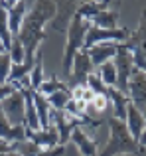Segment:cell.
Segmentation results:
<instances>
[{
    "label": "cell",
    "mask_w": 146,
    "mask_h": 156,
    "mask_svg": "<svg viewBox=\"0 0 146 156\" xmlns=\"http://www.w3.org/2000/svg\"><path fill=\"white\" fill-rule=\"evenodd\" d=\"M65 87H67L65 81H61L55 75H50V77H46V81H43L42 87L38 89V93H42L43 97H50V95H54V93L61 91V89H65Z\"/></svg>",
    "instance_id": "cell-27"
},
{
    "label": "cell",
    "mask_w": 146,
    "mask_h": 156,
    "mask_svg": "<svg viewBox=\"0 0 146 156\" xmlns=\"http://www.w3.org/2000/svg\"><path fill=\"white\" fill-rule=\"evenodd\" d=\"M119 22V14L113 10H103L91 20V26H97V28H107V30H113V28H119L116 26Z\"/></svg>",
    "instance_id": "cell-23"
},
{
    "label": "cell",
    "mask_w": 146,
    "mask_h": 156,
    "mask_svg": "<svg viewBox=\"0 0 146 156\" xmlns=\"http://www.w3.org/2000/svg\"><path fill=\"white\" fill-rule=\"evenodd\" d=\"M130 36V32L127 28H113V30H107V28H97V26H89L87 36H85V50L97 46V44L103 42H119L124 44Z\"/></svg>",
    "instance_id": "cell-6"
},
{
    "label": "cell",
    "mask_w": 146,
    "mask_h": 156,
    "mask_svg": "<svg viewBox=\"0 0 146 156\" xmlns=\"http://www.w3.org/2000/svg\"><path fill=\"white\" fill-rule=\"evenodd\" d=\"M91 26V22L83 20L81 16H73V20L69 22V28H67V44H65V53H63V73L69 79L71 73V65H73V57L77 55V51L83 50L85 46V36H87V30Z\"/></svg>",
    "instance_id": "cell-3"
},
{
    "label": "cell",
    "mask_w": 146,
    "mask_h": 156,
    "mask_svg": "<svg viewBox=\"0 0 146 156\" xmlns=\"http://www.w3.org/2000/svg\"><path fill=\"white\" fill-rule=\"evenodd\" d=\"M2 51H6V50H4V46H2V42H0V53H2Z\"/></svg>",
    "instance_id": "cell-40"
},
{
    "label": "cell",
    "mask_w": 146,
    "mask_h": 156,
    "mask_svg": "<svg viewBox=\"0 0 146 156\" xmlns=\"http://www.w3.org/2000/svg\"><path fill=\"white\" fill-rule=\"evenodd\" d=\"M46 99H47V103H50V107H51L54 111H63L73 97H71V89L65 87V89H61V91L54 93V95L46 97Z\"/></svg>",
    "instance_id": "cell-26"
},
{
    "label": "cell",
    "mask_w": 146,
    "mask_h": 156,
    "mask_svg": "<svg viewBox=\"0 0 146 156\" xmlns=\"http://www.w3.org/2000/svg\"><path fill=\"white\" fill-rule=\"evenodd\" d=\"M91 105H93V109H95L99 115H103L105 111L111 107V101H109L107 95H95V99L91 101Z\"/></svg>",
    "instance_id": "cell-31"
},
{
    "label": "cell",
    "mask_w": 146,
    "mask_h": 156,
    "mask_svg": "<svg viewBox=\"0 0 146 156\" xmlns=\"http://www.w3.org/2000/svg\"><path fill=\"white\" fill-rule=\"evenodd\" d=\"M18 2H20V0H0V4H2L6 10H8V8H12L14 4H18Z\"/></svg>",
    "instance_id": "cell-36"
},
{
    "label": "cell",
    "mask_w": 146,
    "mask_h": 156,
    "mask_svg": "<svg viewBox=\"0 0 146 156\" xmlns=\"http://www.w3.org/2000/svg\"><path fill=\"white\" fill-rule=\"evenodd\" d=\"M51 125L57 129L59 144L65 146L67 142L71 140V133L77 129V126H81L83 122H81L79 119L71 117V115L65 113V111H54V113H51Z\"/></svg>",
    "instance_id": "cell-8"
},
{
    "label": "cell",
    "mask_w": 146,
    "mask_h": 156,
    "mask_svg": "<svg viewBox=\"0 0 146 156\" xmlns=\"http://www.w3.org/2000/svg\"><path fill=\"white\" fill-rule=\"evenodd\" d=\"M0 140L8 142V144L26 140V126H22V125H10V121L6 119L2 107H0Z\"/></svg>",
    "instance_id": "cell-13"
},
{
    "label": "cell",
    "mask_w": 146,
    "mask_h": 156,
    "mask_svg": "<svg viewBox=\"0 0 146 156\" xmlns=\"http://www.w3.org/2000/svg\"><path fill=\"white\" fill-rule=\"evenodd\" d=\"M12 71V57L8 51L0 53V83H8Z\"/></svg>",
    "instance_id": "cell-29"
},
{
    "label": "cell",
    "mask_w": 146,
    "mask_h": 156,
    "mask_svg": "<svg viewBox=\"0 0 146 156\" xmlns=\"http://www.w3.org/2000/svg\"><path fill=\"white\" fill-rule=\"evenodd\" d=\"M6 152H12V144H8V142H0V154H6Z\"/></svg>",
    "instance_id": "cell-35"
},
{
    "label": "cell",
    "mask_w": 146,
    "mask_h": 156,
    "mask_svg": "<svg viewBox=\"0 0 146 156\" xmlns=\"http://www.w3.org/2000/svg\"><path fill=\"white\" fill-rule=\"evenodd\" d=\"M124 122H127V129H128V133L132 134V138L138 142L140 140V134H142V130H144V126H146L142 111L136 109L132 103H128L127 105V119H124Z\"/></svg>",
    "instance_id": "cell-14"
},
{
    "label": "cell",
    "mask_w": 146,
    "mask_h": 156,
    "mask_svg": "<svg viewBox=\"0 0 146 156\" xmlns=\"http://www.w3.org/2000/svg\"><path fill=\"white\" fill-rule=\"evenodd\" d=\"M6 154H8V152H6ZM6 154H0V156H6Z\"/></svg>",
    "instance_id": "cell-42"
},
{
    "label": "cell",
    "mask_w": 146,
    "mask_h": 156,
    "mask_svg": "<svg viewBox=\"0 0 146 156\" xmlns=\"http://www.w3.org/2000/svg\"><path fill=\"white\" fill-rule=\"evenodd\" d=\"M26 140L34 142L40 148H54V146L59 144V134L54 125H50L47 129H40V130L26 129Z\"/></svg>",
    "instance_id": "cell-11"
},
{
    "label": "cell",
    "mask_w": 146,
    "mask_h": 156,
    "mask_svg": "<svg viewBox=\"0 0 146 156\" xmlns=\"http://www.w3.org/2000/svg\"><path fill=\"white\" fill-rule=\"evenodd\" d=\"M93 99H95V93H93L91 89H89L87 85H85V89H83V97H81V101H83V103L87 105V103H91Z\"/></svg>",
    "instance_id": "cell-34"
},
{
    "label": "cell",
    "mask_w": 146,
    "mask_h": 156,
    "mask_svg": "<svg viewBox=\"0 0 146 156\" xmlns=\"http://www.w3.org/2000/svg\"><path fill=\"white\" fill-rule=\"evenodd\" d=\"M43 81H46V75H43V57H42V51L38 50L34 69H32V73H30V87L34 89V91H38Z\"/></svg>",
    "instance_id": "cell-22"
},
{
    "label": "cell",
    "mask_w": 146,
    "mask_h": 156,
    "mask_svg": "<svg viewBox=\"0 0 146 156\" xmlns=\"http://www.w3.org/2000/svg\"><path fill=\"white\" fill-rule=\"evenodd\" d=\"M24 20H26V0H20L18 4L8 8V26H10V32L14 38L20 34Z\"/></svg>",
    "instance_id": "cell-18"
},
{
    "label": "cell",
    "mask_w": 146,
    "mask_h": 156,
    "mask_svg": "<svg viewBox=\"0 0 146 156\" xmlns=\"http://www.w3.org/2000/svg\"><path fill=\"white\" fill-rule=\"evenodd\" d=\"M113 63L116 69V89L123 93H128V79L134 71V59L124 44H119V51H116Z\"/></svg>",
    "instance_id": "cell-5"
},
{
    "label": "cell",
    "mask_w": 146,
    "mask_h": 156,
    "mask_svg": "<svg viewBox=\"0 0 146 156\" xmlns=\"http://www.w3.org/2000/svg\"><path fill=\"white\" fill-rule=\"evenodd\" d=\"M107 4H109L107 0H103V2H95V0H91V2H85L83 6H79V10H77L75 14L81 16L83 20H87V22H91L99 12L107 10Z\"/></svg>",
    "instance_id": "cell-21"
},
{
    "label": "cell",
    "mask_w": 146,
    "mask_h": 156,
    "mask_svg": "<svg viewBox=\"0 0 146 156\" xmlns=\"http://www.w3.org/2000/svg\"><path fill=\"white\" fill-rule=\"evenodd\" d=\"M34 63H36V57H34V59L26 57L22 63H12V71H10V79H8V83L14 85V83H18V81H22L24 77H30L32 69H34Z\"/></svg>",
    "instance_id": "cell-20"
},
{
    "label": "cell",
    "mask_w": 146,
    "mask_h": 156,
    "mask_svg": "<svg viewBox=\"0 0 146 156\" xmlns=\"http://www.w3.org/2000/svg\"><path fill=\"white\" fill-rule=\"evenodd\" d=\"M95 73V65L91 63V57H89L87 50H81L77 51V55L73 57V65H71V73H69V79L73 81V87L75 85H85L87 83V77Z\"/></svg>",
    "instance_id": "cell-9"
},
{
    "label": "cell",
    "mask_w": 146,
    "mask_h": 156,
    "mask_svg": "<svg viewBox=\"0 0 146 156\" xmlns=\"http://www.w3.org/2000/svg\"><path fill=\"white\" fill-rule=\"evenodd\" d=\"M14 91H16V89L12 87L10 83H0V103H2V101L6 99L8 95H12Z\"/></svg>",
    "instance_id": "cell-33"
},
{
    "label": "cell",
    "mask_w": 146,
    "mask_h": 156,
    "mask_svg": "<svg viewBox=\"0 0 146 156\" xmlns=\"http://www.w3.org/2000/svg\"><path fill=\"white\" fill-rule=\"evenodd\" d=\"M71 142L77 146L81 156H99V148H97V142L85 133L81 126H77L71 133Z\"/></svg>",
    "instance_id": "cell-15"
},
{
    "label": "cell",
    "mask_w": 146,
    "mask_h": 156,
    "mask_svg": "<svg viewBox=\"0 0 146 156\" xmlns=\"http://www.w3.org/2000/svg\"><path fill=\"white\" fill-rule=\"evenodd\" d=\"M22 93H24V101H26V129L40 130L42 125H40L38 111H36V103H34V89L26 87V89H22Z\"/></svg>",
    "instance_id": "cell-17"
},
{
    "label": "cell",
    "mask_w": 146,
    "mask_h": 156,
    "mask_svg": "<svg viewBox=\"0 0 146 156\" xmlns=\"http://www.w3.org/2000/svg\"><path fill=\"white\" fill-rule=\"evenodd\" d=\"M85 85H87L95 95H105V93H107V85L101 81V77L97 75V73H91V75L87 77V83Z\"/></svg>",
    "instance_id": "cell-30"
},
{
    "label": "cell",
    "mask_w": 146,
    "mask_h": 156,
    "mask_svg": "<svg viewBox=\"0 0 146 156\" xmlns=\"http://www.w3.org/2000/svg\"><path fill=\"white\" fill-rule=\"evenodd\" d=\"M8 53H10V57H12V63H22V61L26 59V48H24V44L20 42L18 36L12 38V44H10Z\"/></svg>",
    "instance_id": "cell-28"
},
{
    "label": "cell",
    "mask_w": 146,
    "mask_h": 156,
    "mask_svg": "<svg viewBox=\"0 0 146 156\" xmlns=\"http://www.w3.org/2000/svg\"><path fill=\"white\" fill-rule=\"evenodd\" d=\"M34 103H36V111H38L40 125H42V129H47L51 125V113H54V109L50 107L46 97L38 91H34Z\"/></svg>",
    "instance_id": "cell-19"
},
{
    "label": "cell",
    "mask_w": 146,
    "mask_h": 156,
    "mask_svg": "<svg viewBox=\"0 0 146 156\" xmlns=\"http://www.w3.org/2000/svg\"><path fill=\"white\" fill-rule=\"evenodd\" d=\"M6 119L10 121V125H22L26 126V101H24L22 91H14L12 95H8L6 99L0 103Z\"/></svg>",
    "instance_id": "cell-7"
},
{
    "label": "cell",
    "mask_w": 146,
    "mask_h": 156,
    "mask_svg": "<svg viewBox=\"0 0 146 156\" xmlns=\"http://www.w3.org/2000/svg\"><path fill=\"white\" fill-rule=\"evenodd\" d=\"M134 156H146V146H140V148H138V152H136Z\"/></svg>",
    "instance_id": "cell-38"
},
{
    "label": "cell",
    "mask_w": 146,
    "mask_h": 156,
    "mask_svg": "<svg viewBox=\"0 0 146 156\" xmlns=\"http://www.w3.org/2000/svg\"><path fill=\"white\" fill-rule=\"evenodd\" d=\"M105 95H107L109 101H111L113 117L124 121V119H127V105L130 103L128 95H127V93H123V91H119L116 87H107V93H105Z\"/></svg>",
    "instance_id": "cell-16"
},
{
    "label": "cell",
    "mask_w": 146,
    "mask_h": 156,
    "mask_svg": "<svg viewBox=\"0 0 146 156\" xmlns=\"http://www.w3.org/2000/svg\"><path fill=\"white\" fill-rule=\"evenodd\" d=\"M0 142H4V140H0Z\"/></svg>",
    "instance_id": "cell-43"
},
{
    "label": "cell",
    "mask_w": 146,
    "mask_h": 156,
    "mask_svg": "<svg viewBox=\"0 0 146 156\" xmlns=\"http://www.w3.org/2000/svg\"><path fill=\"white\" fill-rule=\"evenodd\" d=\"M127 50L132 53V59H134V67L146 71V10L140 16V24L138 30L134 34L128 36V40L124 42Z\"/></svg>",
    "instance_id": "cell-4"
},
{
    "label": "cell",
    "mask_w": 146,
    "mask_h": 156,
    "mask_svg": "<svg viewBox=\"0 0 146 156\" xmlns=\"http://www.w3.org/2000/svg\"><path fill=\"white\" fill-rule=\"evenodd\" d=\"M127 95L136 109L144 111V107H146V71L134 67L130 79H128V93Z\"/></svg>",
    "instance_id": "cell-10"
},
{
    "label": "cell",
    "mask_w": 146,
    "mask_h": 156,
    "mask_svg": "<svg viewBox=\"0 0 146 156\" xmlns=\"http://www.w3.org/2000/svg\"><path fill=\"white\" fill-rule=\"evenodd\" d=\"M119 51V42H103V44H97V46L89 48L87 53L91 57V63L95 65V69L99 65L107 63V61H113Z\"/></svg>",
    "instance_id": "cell-12"
},
{
    "label": "cell",
    "mask_w": 146,
    "mask_h": 156,
    "mask_svg": "<svg viewBox=\"0 0 146 156\" xmlns=\"http://www.w3.org/2000/svg\"><path fill=\"white\" fill-rule=\"evenodd\" d=\"M138 146H146V126H144L142 134H140V140H138Z\"/></svg>",
    "instance_id": "cell-37"
},
{
    "label": "cell",
    "mask_w": 146,
    "mask_h": 156,
    "mask_svg": "<svg viewBox=\"0 0 146 156\" xmlns=\"http://www.w3.org/2000/svg\"><path fill=\"white\" fill-rule=\"evenodd\" d=\"M55 14V4L54 0H40L36 10L30 16L26 14V20L22 24V30H20L18 38L20 42L26 48V57L34 59L36 53H38V46L43 38H46V32H43V24Z\"/></svg>",
    "instance_id": "cell-1"
},
{
    "label": "cell",
    "mask_w": 146,
    "mask_h": 156,
    "mask_svg": "<svg viewBox=\"0 0 146 156\" xmlns=\"http://www.w3.org/2000/svg\"><path fill=\"white\" fill-rule=\"evenodd\" d=\"M95 73L101 77V81H103L107 87H116V69H115V63H113V61H107V63L99 65V67L95 69Z\"/></svg>",
    "instance_id": "cell-24"
},
{
    "label": "cell",
    "mask_w": 146,
    "mask_h": 156,
    "mask_svg": "<svg viewBox=\"0 0 146 156\" xmlns=\"http://www.w3.org/2000/svg\"><path fill=\"white\" fill-rule=\"evenodd\" d=\"M63 154H65V146L61 144L54 146V148H42L38 152V156H63Z\"/></svg>",
    "instance_id": "cell-32"
},
{
    "label": "cell",
    "mask_w": 146,
    "mask_h": 156,
    "mask_svg": "<svg viewBox=\"0 0 146 156\" xmlns=\"http://www.w3.org/2000/svg\"><path fill=\"white\" fill-rule=\"evenodd\" d=\"M109 130H111V136H109V142L103 150L99 152V156H132L138 152V142L132 138V134L128 133L127 122L120 121V119L111 117L109 119Z\"/></svg>",
    "instance_id": "cell-2"
},
{
    "label": "cell",
    "mask_w": 146,
    "mask_h": 156,
    "mask_svg": "<svg viewBox=\"0 0 146 156\" xmlns=\"http://www.w3.org/2000/svg\"><path fill=\"white\" fill-rule=\"evenodd\" d=\"M6 156H20V154H18V152H14V150H12V152H8Z\"/></svg>",
    "instance_id": "cell-39"
},
{
    "label": "cell",
    "mask_w": 146,
    "mask_h": 156,
    "mask_svg": "<svg viewBox=\"0 0 146 156\" xmlns=\"http://www.w3.org/2000/svg\"><path fill=\"white\" fill-rule=\"evenodd\" d=\"M12 32H10V26H8V10L0 4V42H2L4 50H10V44H12Z\"/></svg>",
    "instance_id": "cell-25"
},
{
    "label": "cell",
    "mask_w": 146,
    "mask_h": 156,
    "mask_svg": "<svg viewBox=\"0 0 146 156\" xmlns=\"http://www.w3.org/2000/svg\"><path fill=\"white\" fill-rule=\"evenodd\" d=\"M142 115H144V121H146V107H144V111H142Z\"/></svg>",
    "instance_id": "cell-41"
}]
</instances>
